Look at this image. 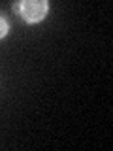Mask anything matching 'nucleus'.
Wrapping results in <instances>:
<instances>
[{
  "label": "nucleus",
  "mask_w": 113,
  "mask_h": 151,
  "mask_svg": "<svg viewBox=\"0 0 113 151\" xmlns=\"http://www.w3.org/2000/svg\"><path fill=\"white\" fill-rule=\"evenodd\" d=\"M6 32H8V23L4 21L2 17H0V38H2L4 34H6Z\"/></svg>",
  "instance_id": "f03ea898"
},
{
  "label": "nucleus",
  "mask_w": 113,
  "mask_h": 151,
  "mask_svg": "<svg viewBox=\"0 0 113 151\" xmlns=\"http://www.w3.org/2000/svg\"><path fill=\"white\" fill-rule=\"evenodd\" d=\"M21 12L26 21H40L47 13V2H40V0H26L21 4Z\"/></svg>",
  "instance_id": "f257e3e1"
}]
</instances>
